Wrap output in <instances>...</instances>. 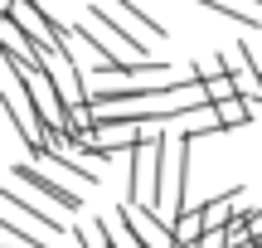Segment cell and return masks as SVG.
<instances>
[{
  "mask_svg": "<svg viewBox=\"0 0 262 248\" xmlns=\"http://www.w3.org/2000/svg\"><path fill=\"white\" fill-rule=\"evenodd\" d=\"M73 34H78V44L83 49H93V54H112V58H156L146 44H141L131 29H122L112 15H107L102 5H93L83 19L73 25Z\"/></svg>",
  "mask_w": 262,
  "mask_h": 248,
  "instance_id": "2",
  "label": "cell"
},
{
  "mask_svg": "<svg viewBox=\"0 0 262 248\" xmlns=\"http://www.w3.org/2000/svg\"><path fill=\"white\" fill-rule=\"evenodd\" d=\"M175 248H189V243H175Z\"/></svg>",
  "mask_w": 262,
  "mask_h": 248,
  "instance_id": "17",
  "label": "cell"
},
{
  "mask_svg": "<svg viewBox=\"0 0 262 248\" xmlns=\"http://www.w3.org/2000/svg\"><path fill=\"white\" fill-rule=\"evenodd\" d=\"M165 229H170V239H175V243H194L199 234H204V224H199V210H189V204H185L180 214H170V219H165Z\"/></svg>",
  "mask_w": 262,
  "mask_h": 248,
  "instance_id": "11",
  "label": "cell"
},
{
  "mask_svg": "<svg viewBox=\"0 0 262 248\" xmlns=\"http://www.w3.org/2000/svg\"><path fill=\"white\" fill-rule=\"evenodd\" d=\"M185 166H189V136L180 132H160L156 141V214L160 219H170V214L185 210Z\"/></svg>",
  "mask_w": 262,
  "mask_h": 248,
  "instance_id": "1",
  "label": "cell"
},
{
  "mask_svg": "<svg viewBox=\"0 0 262 248\" xmlns=\"http://www.w3.org/2000/svg\"><path fill=\"white\" fill-rule=\"evenodd\" d=\"M214 117L224 132H233V127H248L253 122V107L243 102V97H228V102H214Z\"/></svg>",
  "mask_w": 262,
  "mask_h": 248,
  "instance_id": "13",
  "label": "cell"
},
{
  "mask_svg": "<svg viewBox=\"0 0 262 248\" xmlns=\"http://www.w3.org/2000/svg\"><path fill=\"white\" fill-rule=\"evenodd\" d=\"M0 204L19 210V214H25V219L34 224V229H39V234H44V239H58V234H68V224L58 219V214H49L44 204H39V200H34L29 190H19V185H5V190H0Z\"/></svg>",
  "mask_w": 262,
  "mask_h": 248,
  "instance_id": "9",
  "label": "cell"
},
{
  "mask_svg": "<svg viewBox=\"0 0 262 248\" xmlns=\"http://www.w3.org/2000/svg\"><path fill=\"white\" fill-rule=\"evenodd\" d=\"M73 243H78V248H107V243H97L93 229H73Z\"/></svg>",
  "mask_w": 262,
  "mask_h": 248,
  "instance_id": "14",
  "label": "cell"
},
{
  "mask_svg": "<svg viewBox=\"0 0 262 248\" xmlns=\"http://www.w3.org/2000/svg\"><path fill=\"white\" fill-rule=\"evenodd\" d=\"M194 5H204V10H219V15H228V19H238V25H262V15L253 5H243V0H194Z\"/></svg>",
  "mask_w": 262,
  "mask_h": 248,
  "instance_id": "12",
  "label": "cell"
},
{
  "mask_svg": "<svg viewBox=\"0 0 262 248\" xmlns=\"http://www.w3.org/2000/svg\"><path fill=\"white\" fill-rule=\"evenodd\" d=\"M117 219L126 224V234H131L141 248H175L165 219H160L156 210H146V204H122V210H117Z\"/></svg>",
  "mask_w": 262,
  "mask_h": 248,
  "instance_id": "7",
  "label": "cell"
},
{
  "mask_svg": "<svg viewBox=\"0 0 262 248\" xmlns=\"http://www.w3.org/2000/svg\"><path fill=\"white\" fill-rule=\"evenodd\" d=\"M257 248H262V243H257Z\"/></svg>",
  "mask_w": 262,
  "mask_h": 248,
  "instance_id": "18",
  "label": "cell"
},
{
  "mask_svg": "<svg viewBox=\"0 0 262 248\" xmlns=\"http://www.w3.org/2000/svg\"><path fill=\"white\" fill-rule=\"evenodd\" d=\"M224 68H228V78H233L238 97H243L248 107H257L262 102V73H257V64H253V44H248V39H238V44L224 54Z\"/></svg>",
  "mask_w": 262,
  "mask_h": 248,
  "instance_id": "6",
  "label": "cell"
},
{
  "mask_svg": "<svg viewBox=\"0 0 262 248\" xmlns=\"http://www.w3.org/2000/svg\"><path fill=\"white\" fill-rule=\"evenodd\" d=\"M34 58L39 68H44V78L54 83L58 102L63 107H83L88 97H93V88H88L83 68H78V49H49V44H34Z\"/></svg>",
  "mask_w": 262,
  "mask_h": 248,
  "instance_id": "3",
  "label": "cell"
},
{
  "mask_svg": "<svg viewBox=\"0 0 262 248\" xmlns=\"http://www.w3.org/2000/svg\"><path fill=\"white\" fill-rule=\"evenodd\" d=\"M0 112L10 117V127L19 132V141H25V151L34 156V161H44V122L34 117V107H29V97L19 102V93H0Z\"/></svg>",
  "mask_w": 262,
  "mask_h": 248,
  "instance_id": "8",
  "label": "cell"
},
{
  "mask_svg": "<svg viewBox=\"0 0 262 248\" xmlns=\"http://www.w3.org/2000/svg\"><path fill=\"white\" fill-rule=\"evenodd\" d=\"M243 5H253V10H262V0H243Z\"/></svg>",
  "mask_w": 262,
  "mask_h": 248,
  "instance_id": "16",
  "label": "cell"
},
{
  "mask_svg": "<svg viewBox=\"0 0 262 248\" xmlns=\"http://www.w3.org/2000/svg\"><path fill=\"white\" fill-rule=\"evenodd\" d=\"M253 64H257V73H262V54H257V49H253Z\"/></svg>",
  "mask_w": 262,
  "mask_h": 248,
  "instance_id": "15",
  "label": "cell"
},
{
  "mask_svg": "<svg viewBox=\"0 0 262 248\" xmlns=\"http://www.w3.org/2000/svg\"><path fill=\"white\" fill-rule=\"evenodd\" d=\"M15 180L25 185V190L44 195L49 204H58L63 214H78V210H83V190H73V185H63V180H49L34 161H19V166H15Z\"/></svg>",
  "mask_w": 262,
  "mask_h": 248,
  "instance_id": "5",
  "label": "cell"
},
{
  "mask_svg": "<svg viewBox=\"0 0 262 248\" xmlns=\"http://www.w3.org/2000/svg\"><path fill=\"white\" fill-rule=\"evenodd\" d=\"M156 141L126 151V200L122 204H146V210H156Z\"/></svg>",
  "mask_w": 262,
  "mask_h": 248,
  "instance_id": "4",
  "label": "cell"
},
{
  "mask_svg": "<svg viewBox=\"0 0 262 248\" xmlns=\"http://www.w3.org/2000/svg\"><path fill=\"white\" fill-rule=\"evenodd\" d=\"M243 200V190H228V195H214V200H204V204H194L199 210V224H204V229H228V224H233V204Z\"/></svg>",
  "mask_w": 262,
  "mask_h": 248,
  "instance_id": "10",
  "label": "cell"
}]
</instances>
